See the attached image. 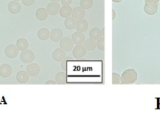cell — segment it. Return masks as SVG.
<instances>
[{"label": "cell", "mask_w": 160, "mask_h": 115, "mask_svg": "<svg viewBox=\"0 0 160 115\" xmlns=\"http://www.w3.org/2000/svg\"><path fill=\"white\" fill-rule=\"evenodd\" d=\"M97 47L101 51H104L105 50V38L102 37L97 40Z\"/></svg>", "instance_id": "obj_28"}, {"label": "cell", "mask_w": 160, "mask_h": 115, "mask_svg": "<svg viewBox=\"0 0 160 115\" xmlns=\"http://www.w3.org/2000/svg\"><path fill=\"white\" fill-rule=\"evenodd\" d=\"M77 22L78 21H77L76 19L73 18V17H69L66 18L65 21H64V24H65V27L68 30H73L76 28Z\"/></svg>", "instance_id": "obj_17"}, {"label": "cell", "mask_w": 160, "mask_h": 115, "mask_svg": "<svg viewBox=\"0 0 160 115\" xmlns=\"http://www.w3.org/2000/svg\"><path fill=\"white\" fill-rule=\"evenodd\" d=\"M12 74V67L9 64H3L0 66V76L2 78H9Z\"/></svg>", "instance_id": "obj_9"}, {"label": "cell", "mask_w": 160, "mask_h": 115, "mask_svg": "<svg viewBox=\"0 0 160 115\" xmlns=\"http://www.w3.org/2000/svg\"><path fill=\"white\" fill-rule=\"evenodd\" d=\"M66 56H66V52L61 48L56 49L52 53L53 60L55 61H57V62H61Z\"/></svg>", "instance_id": "obj_13"}, {"label": "cell", "mask_w": 160, "mask_h": 115, "mask_svg": "<svg viewBox=\"0 0 160 115\" xmlns=\"http://www.w3.org/2000/svg\"><path fill=\"white\" fill-rule=\"evenodd\" d=\"M138 79V74L134 69H128L121 75V84L130 85L135 82Z\"/></svg>", "instance_id": "obj_1"}, {"label": "cell", "mask_w": 160, "mask_h": 115, "mask_svg": "<svg viewBox=\"0 0 160 115\" xmlns=\"http://www.w3.org/2000/svg\"><path fill=\"white\" fill-rule=\"evenodd\" d=\"M20 60L24 64H31L34 60V53L31 50H25L20 54Z\"/></svg>", "instance_id": "obj_3"}, {"label": "cell", "mask_w": 160, "mask_h": 115, "mask_svg": "<svg viewBox=\"0 0 160 115\" xmlns=\"http://www.w3.org/2000/svg\"><path fill=\"white\" fill-rule=\"evenodd\" d=\"M112 20H115L116 16H117V13H116L115 9H112Z\"/></svg>", "instance_id": "obj_31"}, {"label": "cell", "mask_w": 160, "mask_h": 115, "mask_svg": "<svg viewBox=\"0 0 160 115\" xmlns=\"http://www.w3.org/2000/svg\"><path fill=\"white\" fill-rule=\"evenodd\" d=\"M103 37L102 32L101 31V30L98 28H95L91 30L90 31V38L91 39H94V40H98L100 38Z\"/></svg>", "instance_id": "obj_23"}, {"label": "cell", "mask_w": 160, "mask_h": 115, "mask_svg": "<svg viewBox=\"0 0 160 115\" xmlns=\"http://www.w3.org/2000/svg\"><path fill=\"white\" fill-rule=\"evenodd\" d=\"M23 4L26 6H31L34 3L35 0H21Z\"/></svg>", "instance_id": "obj_29"}, {"label": "cell", "mask_w": 160, "mask_h": 115, "mask_svg": "<svg viewBox=\"0 0 160 115\" xmlns=\"http://www.w3.org/2000/svg\"><path fill=\"white\" fill-rule=\"evenodd\" d=\"M63 39V31L59 28H55L51 31L50 39L53 42H60Z\"/></svg>", "instance_id": "obj_6"}, {"label": "cell", "mask_w": 160, "mask_h": 115, "mask_svg": "<svg viewBox=\"0 0 160 115\" xmlns=\"http://www.w3.org/2000/svg\"><path fill=\"white\" fill-rule=\"evenodd\" d=\"M60 6L58 3H53L52 2L51 3L48 5L47 6V11H48V14L52 16L56 15V14L59 13V11H60Z\"/></svg>", "instance_id": "obj_10"}, {"label": "cell", "mask_w": 160, "mask_h": 115, "mask_svg": "<svg viewBox=\"0 0 160 115\" xmlns=\"http://www.w3.org/2000/svg\"><path fill=\"white\" fill-rule=\"evenodd\" d=\"M86 53H87V50L84 47V45H77L76 46L73 48V55L74 57L80 59L81 57H84L85 56Z\"/></svg>", "instance_id": "obj_4"}, {"label": "cell", "mask_w": 160, "mask_h": 115, "mask_svg": "<svg viewBox=\"0 0 160 115\" xmlns=\"http://www.w3.org/2000/svg\"><path fill=\"white\" fill-rule=\"evenodd\" d=\"M71 16L73 18L76 19V20H81L85 16V9L81 8V6H79V7H75L74 9H73Z\"/></svg>", "instance_id": "obj_11"}, {"label": "cell", "mask_w": 160, "mask_h": 115, "mask_svg": "<svg viewBox=\"0 0 160 115\" xmlns=\"http://www.w3.org/2000/svg\"><path fill=\"white\" fill-rule=\"evenodd\" d=\"M12 1H17V2H18V1H20V0H12Z\"/></svg>", "instance_id": "obj_35"}, {"label": "cell", "mask_w": 160, "mask_h": 115, "mask_svg": "<svg viewBox=\"0 0 160 115\" xmlns=\"http://www.w3.org/2000/svg\"><path fill=\"white\" fill-rule=\"evenodd\" d=\"M30 75L29 74L24 71H19L17 75V80L19 83L20 84H25L29 81Z\"/></svg>", "instance_id": "obj_14"}, {"label": "cell", "mask_w": 160, "mask_h": 115, "mask_svg": "<svg viewBox=\"0 0 160 115\" xmlns=\"http://www.w3.org/2000/svg\"><path fill=\"white\" fill-rule=\"evenodd\" d=\"M50 34H51V31H48V29H47V28H42L38 32V38L41 40L46 41L48 39H50Z\"/></svg>", "instance_id": "obj_19"}, {"label": "cell", "mask_w": 160, "mask_h": 115, "mask_svg": "<svg viewBox=\"0 0 160 115\" xmlns=\"http://www.w3.org/2000/svg\"><path fill=\"white\" fill-rule=\"evenodd\" d=\"M72 8L69 6H63L61 7L60 11H59V14L62 17L64 18H67L69 17H71L72 15Z\"/></svg>", "instance_id": "obj_20"}, {"label": "cell", "mask_w": 160, "mask_h": 115, "mask_svg": "<svg viewBox=\"0 0 160 115\" xmlns=\"http://www.w3.org/2000/svg\"><path fill=\"white\" fill-rule=\"evenodd\" d=\"M72 40L73 41L75 45H84L85 42V35L83 32L77 31L72 35Z\"/></svg>", "instance_id": "obj_8"}, {"label": "cell", "mask_w": 160, "mask_h": 115, "mask_svg": "<svg viewBox=\"0 0 160 115\" xmlns=\"http://www.w3.org/2000/svg\"><path fill=\"white\" fill-rule=\"evenodd\" d=\"M159 0H145V6L150 7H158Z\"/></svg>", "instance_id": "obj_26"}, {"label": "cell", "mask_w": 160, "mask_h": 115, "mask_svg": "<svg viewBox=\"0 0 160 115\" xmlns=\"http://www.w3.org/2000/svg\"><path fill=\"white\" fill-rule=\"evenodd\" d=\"M20 50L15 45H9L5 50V54L9 58H15L18 55Z\"/></svg>", "instance_id": "obj_5"}, {"label": "cell", "mask_w": 160, "mask_h": 115, "mask_svg": "<svg viewBox=\"0 0 160 115\" xmlns=\"http://www.w3.org/2000/svg\"><path fill=\"white\" fill-rule=\"evenodd\" d=\"M60 48L62 49L65 52H70L74 48V42L70 38H63L59 42Z\"/></svg>", "instance_id": "obj_2"}, {"label": "cell", "mask_w": 160, "mask_h": 115, "mask_svg": "<svg viewBox=\"0 0 160 115\" xmlns=\"http://www.w3.org/2000/svg\"><path fill=\"white\" fill-rule=\"evenodd\" d=\"M61 2L63 6H70L72 3V0H61Z\"/></svg>", "instance_id": "obj_30"}, {"label": "cell", "mask_w": 160, "mask_h": 115, "mask_svg": "<svg viewBox=\"0 0 160 115\" xmlns=\"http://www.w3.org/2000/svg\"><path fill=\"white\" fill-rule=\"evenodd\" d=\"M27 72L31 77H35L40 73V67L35 63H31L27 67Z\"/></svg>", "instance_id": "obj_7"}, {"label": "cell", "mask_w": 160, "mask_h": 115, "mask_svg": "<svg viewBox=\"0 0 160 115\" xmlns=\"http://www.w3.org/2000/svg\"><path fill=\"white\" fill-rule=\"evenodd\" d=\"M84 45L86 50H88V51H92L97 47V41L90 38V39H88L87 40H85Z\"/></svg>", "instance_id": "obj_21"}, {"label": "cell", "mask_w": 160, "mask_h": 115, "mask_svg": "<svg viewBox=\"0 0 160 115\" xmlns=\"http://www.w3.org/2000/svg\"><path fill=\"white\" fill-rule=\"evenodd\" d=\"M71 60H72L71 57H70V56L67 57V56H66V57L61 61V67H62V69L64 71H68V64H69L68 62Z\"/></svg>", "instance_id": "obj_25"}, {"label": "cell", "mask_w": 160, "mask_h": 115, "mask_svg": "<svg viewBox=\"0 0 160 115\" xmlns=\"http://www.w3.org/2000/svg\"><path fill=\"white\" fill-rule=\"evenodd\" d=\"M16 45H17V47L18 48V50H20V51H22V52L25 51V50H28V46H29L28 41H27L25 39H18L17 42V44H16Z\"/></svg>", "instance_id": "obj_22"}, {"label": "cell", "mask_w": 160, "mask_h": 115, "mask_svg": "<svg viewBox=\"0 0 160 115\" xmlns=\"http://www.w3.org/2000/svg\"><path fill=\"white\" fill-rule=\"evenodd\" d=\"M36 17H37L38 20H41V21H43V20H46L48 18V13L47 11V9H44V8H39L37 11H36L35 13Z\"/></svg>", "instance_id": "obj_16"}, {"label": "cell", "mask_w": 160, "mask_h": 115, "mask_svg": "<svg viewBox=\"0 0 160 115\" xmlns=\"http://www.w3.org/2000/svg\"><path fill=\"white\" fill-rule=\"evenodd\" d=\"M88 23L86 20H84V19H81V20H78L76 25V29L78 31H80V32H84V31H87L88 29Z\"/></svg>", "instance_id": "obj_15"}, {"label": "cell", "mask_w": 160, "mask_h": 115, "mask_svg": "<svg viewBox=\"0 0 160 115\" xmlns=\"http://www.w3.org/2000/svg\"><path fill=\"white\" fill-rule=\"evenodd\" d=\"M93 0H81L80 6L84 9H89L93 6Z\"/></svg>", "instance_id": "obj_24"}, {"label": "cell", "mask_w": 160, "mask_h": 115, "mask_svg": "<svg viewBox=\"0 0 160 115\" xmlns=\"http://www.w3.org/2000/svg\"><path fill=\"white\" fill-rule=\"evenodd\" d=\"M45 84L46 85H56V84H57V83H56V81H47L46 83H45Z\"/></svg>", "instance_id": "obj_32"}, {"label": "cell", "mask_w": 160, "mask_h": 115, "mask_svg": "<svg viewBox=\"0 0 160 115\" xmlns=\"http://www.w3.org/2000/svg\"><path fill=\"white\" fill-rule=\"evenodd\" d=\"M112 84L119 85L121 83V76L117 73H112Z\"/></svg>", "instance_id": "obj_27"}, {"label": "cell", "mask_w": 160, "mask_h": 115, "mask_svg": "<svg viewBox=\"0 0 160 115\" xmlns=\"http://www.w3.org/2000/svg\"><path fill=\"white\" fill-rule=\"evenodd\" d=\"M121 1H123V0H112L113 3H120Z\"/></svg>", "instance_id": "obj_33"}, {"label": "cell", "mask_w": 160, "mask_h": 115, "mask_svg": "<svg viewBox=\"0 0 160 115\" xmlns=\"http://www.w3.org/2000/svg\"><path fill=\"white\" fill-rule=\"evenodd\" d=\"M8 9L12 14H17L21 10V6L17 1H11L8 5Z\"/></svg>", "instance_id": "obj_12"}, {"label": "cell", "mask_w": 160, "mask_h": 115, "mask_svg": "<svg viewBox=\"0 0 160 115\" xmlns=\"http://www.w3.org/2000/svg\"><path fill=\"white\" fill-rule=\"evenodd\" d=\"M56 81L59 85H64L67 83V75L66 72H59L55 76Z\"/></svg>", "instance_id": "obj_18"}, {"label": "cell", "mask_w": 160, "mask_h": 115, "mask_svg": "<svg viewBox=\"0 0 160 115\" xmlns=\"http://www.w3.org/2000/svg\"><path fill=\"white\" fill-rule=\"evenodd\" d=\"M50 1L53 2V3H58V2L61 1V0H50Z\"/></svg>", "instance_id": "obj_34"}]
</instances>
